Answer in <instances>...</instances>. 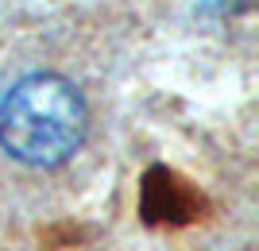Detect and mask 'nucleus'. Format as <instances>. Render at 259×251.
Wrapping results in <instances>:
<instances>
[{
  "label": "nucleus",
  "instance_id": "1",
  "mask_svg": "<svg viewBox=\"0 0 259 251\" xmlns=\"http://www.w3.org/2000/svg\"><path fill=\"white\" fill-rule=\"evenodd\" d=\"M81 89L58 74H27L0 101V147L27 166H62L85 143Z\"/></svg>",
  "mask_w": 259,
  "mask_h": 251
},
{
  "label": "nucleus",
  "instance_id": "2",
  "mask_svg": "<svg viewBox=\"0 0 259 251\" xmlns=\"http://www.w3.org/2000/svg\"><path fill=\"white\" fill-rule=\"evenodd\" d=\"M190 4H197L205 12H217V16H232V12L251 8V0H190Z\"/></svg>",
  "mask_w": 259,
  "mask_h": 251
}]
</instances>
